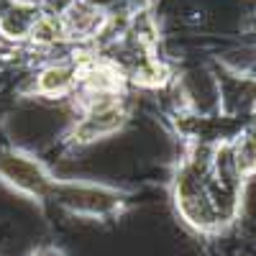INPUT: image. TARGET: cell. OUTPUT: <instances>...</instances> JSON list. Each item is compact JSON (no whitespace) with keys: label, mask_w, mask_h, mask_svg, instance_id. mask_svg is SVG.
<instances>
[{"label":"cell","mask_w":256,"mask_h":256,"mask_svg":"<svg viewBox=\"0 0 256 256\" xmlns=\"http://www.w3.org/2000/svg\"><path fill=\"white\" fill-rule=\"evenodd\" d=\"M49 200L64 210L84 218H110L118 216L123 208V195L118 190H110L105 184H90V182H54V190Z\"/></svg>","instance_id":"obj_1"},{"label":"cell","mask_w":256,"mask_h":256,"mask_svg":"<svg viewBox=\"0 0 256 256\" xmlns=\"http://www.w3.org/2000/svg\"><path fill=\"white\" fill-rule=\"evenodd\" d=\"M0 180L31 200H49L56 182L38 159L20 152H0Z\"/></svg>","instance_id":"obj_2"},{"label":"cell","mask_w":256,"mask_h":256,"mask_svg":"<svg viewBox=\"0 0 256 256\" xmlns=\"http://www.w3.org/2000/svg\"><path fill=\"white\" fill-rule=\"evenodd\" d=\"M80 67L77 64H52L36 80V92L46 98H64L77 88Z\"/></svg>","instance_id":"obj_3"},{"label":"cell","mask_w":256,"mask_h":256,"mask_svg":"<svg viewBox=\"0 0 256 256\" xmlns=\"http://www.w3.org/2000/svg\"><path fill=\"white\" fill-rule=\"evenodd\" d=\"M31 256H64L59 248H52V246H44V248H36Z\"/></svg>","instance_id":"obj_4"},{"label":"cell","mask_w":256,"mask_h":256,"mask_svg":"<svg viewBox=\"0 0 256 256\" xmlns=\"http://www.w3.org/2000/svg\"><path fill=\"white\" fill-rule=\"evenodd\" d=\"M0 256H3V254H0Z\"/></svg>","instance_id":"obj_5"}]
</instances>
